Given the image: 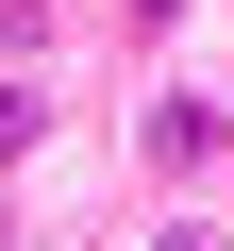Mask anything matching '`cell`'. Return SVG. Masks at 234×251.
I'll return each mask as SVG.
<instances>
[{
  "label": "cell",
  "mask_w": 234,
  "mask_h": 251,
  "mask_svg": "<svg viewBox=\"0 0 234 251\" xmlns=\"http://www.w3.org/2000/svg\"><path fill=\"white\" fill-rule=\"evenodd\" d=\"M217 134H234V100H167V117H151V168H201Z\"/></svg>",
  "instance_id": "cell-1"
}]
</instances>
